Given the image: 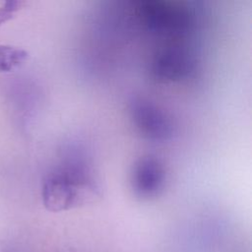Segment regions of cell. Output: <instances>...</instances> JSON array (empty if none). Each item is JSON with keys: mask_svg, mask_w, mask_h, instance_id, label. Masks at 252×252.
<instances>
[{"mask_svg": "<svg viewBox=\"0 0 252 252\" xmlns=\"http://www.w3.org/2000/svg\"><path fill=\"white\" fill-rule=\"evenodd\" d=\"M94 197L88 185L79 184L66 174L54 175L44 184L42 199L45 208L52 212L66 211L87 204Z\"/></svg>", "mask_w": 252, "mask_h": 252, "instance_id": "cell-1", "label": "cell"}, {"mask_svg": "<svg viewBox=\"0 0 252 252\" xmlns=\"http://www.w3.org/2000/svg\"><path fill=\"white\" fill-rule=\"evenodd\" d=\"M28 53L18 47L0 44V72H10L22 65Z\"/></svg>", "mask_w": 252, "mask_h": 252, "instance_id": "cell-2", "label": "cell"}, {"mask_svg": "<svg viewBox=\"0 0 252 252\" xmlns=\"http://www.w3.org/2000/svg\"><path fill=\"white\" fill-rule=\"evenodd\" d=\"M20 5L21 3L19 1L9 0V1H6L0 7V26L5 24L14 16V14L19 10Z\"/></svg>", "mask_w": 252, "mask_h": 252, "instance_id": "cell-3", "label": "cell"}]
</instances>
